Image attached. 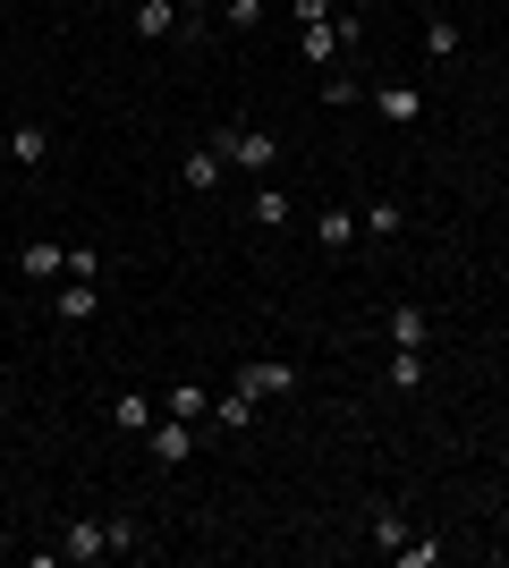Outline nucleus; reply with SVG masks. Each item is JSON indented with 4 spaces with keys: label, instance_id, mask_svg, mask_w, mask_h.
<instances>
[{
    "label": "nucleus",
    "instance_id": "f257e3e1",
    "mask_svg": "<svg viewBox=\"0 0 509 568\" xmlns=\"http://www.w3.org/2000/svg\"><path fill=\"white\" fill-rule=\"evenodd\" d=\"M213 154H222L229 170H272V154H281V145H272L263 127H213Z\"/></svg>",
    "mask_w": 509,
    "mask_h": 568
},
{
    "label": "nucleus",
    "instance_id": "f03ea898",
    "mask_svg": "<svg viewBox=\"0 0 509 568\" xmlns=\"http://www.w3.org/2000/svg\"><path fill=\"white\" fill-rule=\"evenodd\" d=\"M238 390H255V399H289V390H297V365H281V356H247V365H238Z\"/></svg>",
    "mask_w": 509,
    "mask_h": 568
},
{
    "label": "nucleus",
    "instance_id": "7ed1b4c3",
    "mask_svg": "<svg viewBox=\"0 0 509 568\" xmlns=\"http://www.w3.org/2000/svg\"><path fill=\"white\" fill-rule=\"evenodd\" d=\"M60 560H111V526H102V518H68L60 526Z\"/></svg>",
    "mask_w": 509,
    "mask_h": 568
},
{
    "label": "nucleus",
    "instance_id": "20e7f679",
    "mask_svg": "<svg viewBox=\"0 0 509 568\" xmlns=\"http://www.w3.org/2000/svg\"><path fill=\"white\" fill-rule=\"evenodd\" d=\"M374 111L391 127H416L425 120V86H408V77H391V86H374Z\"/></svg>",
    "mask_w": 509,
    "mask_h": 568
},
{
    "label": "nucleus",
    "instance_id": "39448f33",
    "mask_svg": "<svg viewBox=\"0 0 509 568\" xmlns=\"http://www.w3.org/2000/svg\"><path fill=\"white\" fill-rule=\"evenodd\" d=\"M18 272H26V281H68V247H52V238H26V247H18Z\"/></svg>",
    "mask_w": 509,
    "mask_h": 568
},
{
    "label": "nucleus",
    "instance_id": "423d86ee",
    "mask_svg": "<svg viewBox=\"0 0 509 568\" xmlns=\"http://www.w3.org/2000/svg\"><path fill=\"white\" fill-rule=\"evenodd\" d=\"M188 450H195V424H188V416H161V424H154V467H179Z\"/></svg>",
    "mask_w": 509,
    "mask_h": 568
},
{
    "label": "nucleus",
    "instance_id": "0eeeda50",
    "mask_svg": "<svg viewBox=\"0 0 509 568\" xmlns=\"http://www.w3.org/2000/svg\"><path fill=\"white\" fill-rule=\"evenodd\" d=\"M222 170H229V161H222V154H213V145H195V154H188V161H179V179H188V188H195V195H204V188H222Z\"/></svg>",
    "mask_w": 509,
    "mask_h": 568
},
{
    "label": "nucleus",
    "instance_id": "6e6552de",
    "mask_svg": "<svg viewBox=\"0 0 509 568\" xmlns=\"http://www.w3.org/2000/svg\"><path fill=\"white\" fill-rule=\"evenodd\" d=\"M170 26H179V0H136V34L145 43H161Z\"/></svg>",
    "mask_w": 509,
    "mask_h": 568
},
{
    "label": "nucleus",
    "instance_id": "1a4fd4ad",
    "mask_svg": "<svg viewBox=\"0 0 509 568\" xmlns=\"http://www.w3.org/2000/svg\"><path fill=\"white\" fill-rule=\"evenodd\" d=\"M213 416H222L229 433H247V424H255V390H238V382H229L222 399H213Z\"/></svg>",
    "mask_w": 509,
    "mask_h": 568
},
{
    "label": "nucleus",
    "instance_id": "9d476101",
    "mask_svg": "<svg viewBox=\"0 0 509 568\" xmlns=\"http://www.w3.org/2000/svg\"><path fill=\"white\" fill-rule=\"evenodd\" d=\"M94 306H102L94 281H68V288H60V322H94Z\"/></svg>",
    "mask_w": 509,
    "mask_h": 568
},
{
    "label": "nucleus",
    "instance_id": "9b49d317",
    "mask_svg": "<svg viewBox=\"0 0 509 568\" xmlns=\"http://www.w3.org/2000/svg\"><path fill=\"white\" fill-rule=\"evenodd\" d=\"M391 390H425V348H391Z\"/></svg>",
    "mask_w": 509,
    "mask_h": 568
},
{
    "label": "nucleus",
    "instance_id": "f8f14e48",
    "mask_svg": "<svg viewBox=\"0 0 509 568\" xmlns=\"http://www.w3.org/2000/svg\"><path fill=\"white\" fill-rule=\"evenodd\" d=\"M9 154H18V161H26V170H34V161H43V154H52V127H9Z\"/></svg>",
    "mask_w": 509,
    "mask_h": 568
},
{
    "label": "nucleus",
    "instance_id": "ddd939ff",
    "mask_svg": "<svg viewBox=\"0 0 509 568\" xmlns=\"http://www.w3.org/2000/svg\"><path fill=\"white\" fill-rule=\"evenodd\" d=\"M391 348H425V306H391Z\"/></svg>",
    "mask_w": 509,
    "mask_h": 568
},
{
    "label": "nucleus",
    "instance_id": "4468645a",
    "mask_svg": "<svg viewBox=\"0 0 509 568\" xmlns=\"http://www.w3.org/2000/svg\"><path fill=\"white\" fill-rule=\"evenodd\" d=\"M161 408H170V416H188V424H195V416H213V390H195V382H179V390H170Z\"/></svg>",
    "mask_w": 509,
    "mask_h": 568
},
{
    "label": "nucleus",
    "instance_id": "2eb2a0df",
    "mask_svg": "<svg viewBox=\"0 0 509 568\" xmlns=\"http://www.w3.org/2000/svg\"><path fill=\"white\" fill-rule=\"evenodd\" d=\"M255 221L281 229V221H289V195H281V188H255Z\"/></svg>",
    "mask_w": 509,
    "mask_h": 568
},
{
    "label": "nucleus",
    "instance_id": "dca6fc26",
    "mask_svg": "<svg viewBox=\"0 0 509 568\" xmlns=\"http://www.w3.org/2000/svg\"><path fill=\"white\" fill-rule=\"evenodd\" d=\"M425 52H433V60H450V52H459V26H450V18H425Z\"/></svg>",
    "mask_w": 509,
    "mask_h": 568
},
{
    "label": "nucleus",
    "instance_id": "f3484780",
    "mask_svg": "<svg viewBox=\"0 0 509 568\" xmlns=\"http://www.w3.org/2000/svg\"><path fill=\"white\" fill-rule=\"evenodd\" d=\"M399 221H408L399 204H365V221H357V229H374V238H399Z\"/></svg>",
    "mask_w": 509,
    "mask_h": 568
},
{
    "label": "nucleus",
    "instance_id": "a211bd4d",
    "mask_svg": "<svg viewBox=\"0 0 509 568\" xmlns=\"http://www.w3.org/2000/svg\"><path fill=\"white\" fill-rule=\"evenodd\" d=\"M111 416H120V433H154V399H120Z\"/></svg>",
    "mask_w": 509,
    "mask_h": 568
},
{
    "label": "nucleus",
    "instance_id": "6ab92c4d",
    "mask_svg": "<svg viewBox=\"0 0 509 568\" xmlns=\"http://www.w3.org/2000/svg\"><path fill=\"white\" fill-rule=\"evenodd\" d=\"M391 560H399V568H433V560H442V543H416V535H408L399 552H391Z\"/></svg>",
    "mask_w": 509,
    "mask_h": 568
},
{
    "label": "nucleus",
    "instance_id": "aec40b11",
    "mask_svg": "<svg viewBox=\"0 0 509 568\" xmlns=\"http://www.w3.org/2000/svg\"><path fill=\"white\" fill-rule=\"evenodd\" d=\"M323 102H331V111H349V102H357V77H349V68H340V77H323Z\"/></svg>",
    "mask_w": 509,
    "mask_h": 568
},
{
    "label": "nucleus",
    "instance_id": "412c9836",
    "mask_svg": "<svg viewBox=\"0 0 509 568\" xmlns=\"http://www.w3.org/2000/svg\"><path fill=\"white\" fill-rule=\"evenodd\" d=\"M357 238V213H323V247H349Z\"/></svg>",
    "mask_w": 509,
    "mask_h": 568
},
{
    "label": "nucleus",
    "instance_id": "4be33fe9",
    "mask_svg": "<svg viewBox=\"0 0 509 568\" xmlns=\"http://www.w3.org/2000/svg\"><path fill=\"white\" fill-rule=\"evenodd\" d=\"M374 543H382V552H399V543H408V526H399L391 509H374Z\"/></svg>",
    "mask_w": 509,
    "mask_h": 568
},
{
    "label": "nucleus",
    "instance_id": "5701e85b",
    "mask_svg": "<svg viewBox=\"0 0 509 568\" xmlns=\"http://www.w3.org/2000/svg\"><path fill=\"white\" fill-rule=\"evenodd\" d=\"M111 526V552H145V535H136V518H102Z\"/></svg>",
    "mask_w": 509,
    "mask_h": 568
},
{
    "label": "nucleus",
    "instance_id": "b1692460",
    "mask_svg": "<svg viewBox=\"0 0 509 568\" xmlns=\"http://www.w3.org/2000/svg\"><path fill=\"white\" fill-rule=\"evenodd\" d=\"M297 9V26H323V0H289Z\"/></svg>",
    "mask_w": 509,
    "mask_h": 568
},
{
    "label": "nucleus",
    "instance_id": "393cba45",
    "mask_svg": "<svg viewBox=\"0 0 509 568\" xmlns=\"http://www.w3.org/2000/svg\"><path fill=\"white\" fill-rule=\"evenodd\" d=\"M179 9H188V18H195V9H204V0H179Z\"/></svg>",
    "mask_w": 509,
    "mask_h": 568
},
{
    "label": "nucleus",
    "instance_id": "a878e982",
    "mask_svg": "<svg viewBox=\"0 0 509 568\" xmlns=\"http://www.w3.org/2000/svg\"><path fill=\"white\" fill-rule=\"evenodd\" d=\"M0 408H9V382H0Z\"/></svg>",
    "mask_w": 509,
    "mask_h": 568
},
{
    "label": "nucleus",
    "instance_id": "bb28decb",
    "mask_svg": "<svg viewBox=\"0 0 509 568\" xmlns=\"http://www.w3.org/2000/svg\"><path fill=\"white\" fill-rule=\"evenodd\" d=\"M349 9H365V0H349Z\"/></svg>",
    "mask_w": 509,
    "mask_h": 568
}]
</instances>
